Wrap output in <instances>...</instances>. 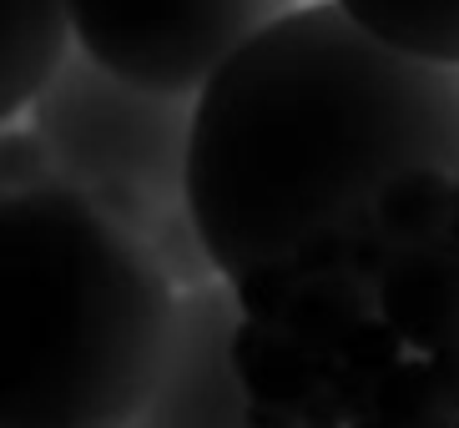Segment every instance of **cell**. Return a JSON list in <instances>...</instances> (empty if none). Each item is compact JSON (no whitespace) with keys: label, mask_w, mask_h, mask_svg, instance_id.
Masks as SVG:
<instances>
[{"label":"cell","mask_w":459,"mask_h":428,"mask_svg":"<svg viewBox=\"0 0 459 428\" xmlns=\"http://www.w3.org/2000/svg\"><path fill=\"white\" fill-rule=\"evenodd\" d=\"M414 161L459 172V66L399 51L338 0L293 5L197 91L187 207L222 278L359 227Z\"/></svg>","instance_id":"1"},{"label":"cell","mask_w":459,"mask_h":428,"mask_svg":"<svg viewBox=\"0 0 459 428\" xmlns=\"http://www.w3.org/2000/svg\"><path fill=\"white\" fill-rule=\"evenodd\" d=\"M247 428H459V232L368 212L232 278Z\"/></svg>","instance_id":"2"},{"label":"cell","mask_w":459,"mask_h":428,"mask_svg":"<svg viewBox=\"0 0 459 428\" xmlns=\"http://www.w3.org/2000/svg\"><path fill=\"white\" fill-rule=\"evenodd\" d=\"M177 282L76 182L0 207V428H126L172 348Z\"/></svg>","instance_id":"3"},{"label":"cell","mask_w":459,"mask_h":428,"mask_svg":"<svg viewBox=\"0 0 459 428\" xmlns=\"http://www.w3.org/2000/svg\"><path fill=\"white\" fill-rule=\"evenodd\" d=\"M192 111V96L136 86L82 51L46 81L30 126L51 141L76 187H136L157 201H187Z\"/></svg>","instance_id":"4"},{"label":"cell","mask_w":459,"mask_h":428,"mask_svg":"<svg viewBox=\"0 0 459 428\" xmlns=\"http://www.w3.org/2000/svg\"><path fill=\"white\" fill-rule=\"evenodd\" d=\"M303 0H71L76 46L152 91L197 96L257 30Z\"/></svg>","instance_id":"5"},{"label":"cell","mask_w":459,"mask_h":428,"mask_svg":"<svg viewBox=\"0 0 459 428\" xmlns=\"http://www.w3.org/2000/svg\"><path fill=\"white\" fill-rule=\"evenodd\" d=\"M238 322L243 303L228 278L187 287L162 373L126 428H247V389L232 358Z\"/></svg>","instance_id":"6"},{"label":"cell","mask_w":459,"mask_h":428,"mask_svg":"<svg viewBox=\"0 0 459 428\" xmlns=\"http://www.w3.org/2000/svg\"><path fill=\"white\" fill-rule=\"evenodd\" d=\"M5 40H0V116L15 121L36 107L46 81L61 71L76 36L71 0H0Z\"/></svg>","instance_id":"7"},{"label":"cell","mask_w":459,"mask_h":428,"mask_svg":"<svg viewBox=\"0 0 459 428\" xmlns=\"http://www.w3.org/2000/svg\"><path fill=\"white\" fill-rule=\"evenodd\" d=\"M399 51L459 66V0H338Z\"/></svg>","instance_id":"8"},{"label":"cell","mask_w":459,"mask_h":428,"mask_svg":"<svg viewBox=\"0 0 459 428\" xmlns=\"http://www.w3.org/2000/svg\"><path fill=\"white\" fill-rule=\"evenodd\" d=\"M378 227L399 242H419L455 227V172L439 161H414L399 176H389L374 197Z\"/></svg>","instance_id":"9"},{"label":"cell","mask_w":459,"mask_h":428,"mask_svg":"<svg viewBox=\"0 0 459 428\" xmlns=\"http://www.w3.org/2000/svg\"><path fill=\"white\" fill-rule=\"evenodd\" d=\"M147 242H152V253L162 257L167 278H172L182 293L222 278L217 262H212V247H207V237H203V227H197V217H192L187 201H172V207L157 217V227L147 232Z\"/></svg>","instance_id":"10"},{"label":"cell","mask_w":459,"mask_h":428,"mask_svg":"<svg viewBox=\"0 0 459 428\" xmlns=\"http://www.w3.org/2000/svg\"><path fill=\"white\" fill-rule=\"evenodd\" d=\"M5 192H30V187H46V182H61V161H56L51 141H46L36 126L30 132H5Z\"/></svg>","instance_id":"11"},{"label":"cell","mask_w":459,"mask_h":428,"mask_svg":"<svg viewBox=\"0 0 459 428\" xmlns=\"http://www.w3.org/2000/svg\"><path fill=\"white\" fill-rule=\"evenodd\" d=\"M455 232H459V172H455Z\"/></svg>","instance_id":"12"}]
</instances>
